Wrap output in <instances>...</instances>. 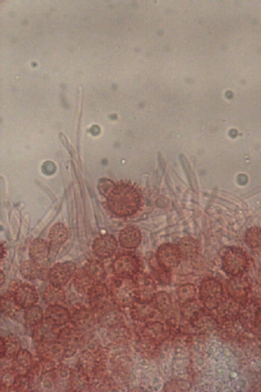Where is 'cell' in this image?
Returning <instances> with one entry per match:
<instances>
[{"label":"cell","mask_w":261,"mask_h":392,"mask_svg":"<svg viewBox=\"0 0 261 392\" xmlns=\"http://www.w3.org/2000/svg\"><path fill=\"white\" fill-rule=\"evenodd\" d=\"M105 193L107 208L117 218L133 217L143 208V191L137 183L132 181L121 180L113 183Z\"/></svg>","instance_id":"6da1fadb"},{"label":"cell","mask_w":261,"mask_h":392,"mask_svg":"<svg viewBox=\"0 0 261 392\" xmlns=\"http://www.w3.org/2000/svg\"><path fill=\"white\" fill-rule=\"evenodd\" d=\"M141 262L139 258L130 253L118 255L112 263V270L115 276L133 279L140 272Z\"/></svg>","instance_id":"7a4b0ae2"},{"label":"cell","mask_w":261,"mask_h":392,"mask_svg":"<svg viewBox=\"0 0 261 392\" xmlns=\"http://www.w3.org/2000/svg\"><path fill=\"white\" fill-rule=\"evenodd\" d=\"M8 290L11 293L15 302L22 309H26L39 301V295L36 288L29 283L13 281Z\"/></svg>","instance_id":"3957f363"},{"label":"cell","mask_w":261,"mask_h":392,"mask_svg":"<svg viewBox=\"0 0 261 392\" xmlns=\"http://www.w3.org/2000/svg\"><path fill=\"white\" fill-rule=\"evenodd\" d=\"M57 340L65 348V357H70L84 345L85 336L83 332L71 324L59 331Z\"/></svg>","instance_id":"277c9868"},{"label":"cell","mask_w":261,"mask_h":392,"mask_svg":"<svg viewBox=\"0 0 261 392\" xmlns=\"http://www.w3.org/2000/svg\"><path fill=\"white\" fill-rule=\"evenodd\" d=\"M155 258L159 265L171 271L179 265L183 255L179 245L166 243L158 248Z\"/></svg>","instance_id":"5b68a950"},{"label":"cell","mask_w":261,"mask_h":392,"mask_svg":"<svg viewBox=\"0 0 261 392\" xmlns=\"http://www.w3.org/2000/svg\"><path fill=\"white\" fill-rule=\"evenodd\" d=\"M222 264L226 272L232 275L243 273L248 265V259L241 249L231 247L224 251L222 255Z\"/></svg>","instance_id":"8992f818"},{"label":"cell","mask_w":261,"mask_h":392,"mask_svg":"<svg viewBox=\"0 0 261 392\" xmlns=\"http://www.w3.org/2000/svg\"><path fill=\"white\" fill-rule=\"evenodd\" d=\"M107 286L114 301L124 302L137 298L136 284L133 278L112 277Z\"/></svg>","instance_id":"52a82bcc"},{"label":"cell","mask_w":261,"mask_h":392,"mask_svg":"<svg viewBox=\"0 0 261 392\" xmlns=\"http://www.w3.org/2000/svg\"><path fill=\"white\" fill-rule=\"evenodd\" d=\"M73 306L70 312L71 324L83 332L92 331L96 324V315L94 311L80 303Z\"/></svg>","instance_id":"ba28073f"},{"label":"cell","mask_w":261,"mask_h":392,"mask_svg":"<svg viewBox=\"0 0 261 392\" xmlns=\"http://www.w3.org/2000/svg\"><path fill=\"white\" fill-rule=\"evenodd\" d=\"M76 271V264L72 261L57 263L48 271L47 279L49 284L62 287L74 276Z\"/></svg>","instance_id":"9c48e42d"},{"label":"cell","mask_w":261,"mask_h":392,"mask_svg":"<svg viewBox=\"0 0 261 392\" xmlns=\"http://www.w3.org/2000/svg\"><path fill=\"white\" fill-rule=\"evenodd\" d=\"M117 245V240L113 235L106 234L94 240L92 248L94 254L102 260L111 257L115 253Z\"/></svg>","instance_id":"30bf717a"},{"label":"cell","mask_w":261,"mask_h":392,"mask_svg":"<svg viewBox=\"0 0 261 392\" xmlns=\"http://www.w3.org/2000/svg\"><path fill=\"white\" fill-rule=\"evenodd\" d=\"M69 236L68 229L61 223L55 224L49 231V255L50 259L55 258L60 249L67 240Z\"/></svg>","instance_id":"8fae6325"},{"label":"cell","mask_w":261,"mask_h":392,"mask_svg":"<svg viewBox=\"0 0 261 392\" xmlns=\"http://www.w3.org/2000/svg\"><path fill=\"white\" fill-rule=\"evenodd\" d=\"M133 279L136 284L138 299L148 301L155 297L156 285L149 275L140 272Z\"/></svg>","instance_id":"7c38bea8"},{"label":"cell","mask_w":261,"mask_h":392,"mask_svg":"<svg viewBox=\"0 0 261 392\" xmlns=\"http://www.w3.org/2000/svg\"><path fill=\"white\" fill-rule=\"evenodd\" d=\"M36 343L39 358L59 361L65 357V348L58 340Z\"/></svg>","instance_id":"4fadbf2b"},{"label":"cell","mask_w":261,"mask_h":392,"mask_svg":"<svg viewBox=\"0 0 261 392\" xmlns=\"http://www.w3.org/2000/svg\"><path fill=\"white\" fill-rule=\"evenodd\" d=\"M70 317L69 309L60 304L48 306L44 314V320L58 328L68 323Z\"/></svg>","instance_id":"5bb4252c"},{"label":"cell","mask_w":261,"mask_h":392,"mask_svg":"<svg viewBox=\"0 0 261 392\" xmlns=\"http://www.w3.org/2000/svg\"><path fill=\"white\" fill-rule=\"evenodd\" d=\"M142 235L140 230L136 227L127 226L121 230L118 240L120 246L126 249H134L141 242Z\"/></svg>","instance_id":"9a60e30c"},{"label":"cell","mask_w":261,"mask_h":392,"mask_svg":"<svg viewBox=\"0 0 261 392\" xmlns=\"http://www.w3.org/2000/svg\"><path fill=\"white\" fill-rule=\"evenodd\" d=\"M98 282L83 267L76 270L73 278V284L80 293L87 296Z\"/></svg>","instance_id":"2e32d148"},{"label":"cell","mask_w":261,"mask_h":392,"mask_svg":"<svg viewBox=\"0 0 261 392\" xmlns=\"http://www.w3.org/2000/svg\"><path fill=\"white\" fill-rule=\"evenodd\" d=\"M1 359H13L21 350L19 339L14 335L9 334L1 337Z\"/></svg>","instance_id":"e0dca14e"},{"label":"cell","mask_w":261,"mask_h":392,"mask_svg":"<svg viewBox=\"0 0 261 392\" xmlns=\"http://www.w3.org/2000/svg\"><path fill=\"white\" fill-rule=\"evenodd\" d=\"M58 328L45 321L34 328L33 338L36 342L50 341L57 340L59 331Z\"/></svg>","instance_id":"ac0fdd59"},{"label":"cell","mask_w":261,"mask_h":392,"mask_svg":"<svg viewBox=\"0 0 261 392\" xmlns=\"http://www.w3.org/2000/svg\"><path fill=\"white\" fill-rule=\"evenodd\" d=\"M69 381L71 390L84 391L90 389L89 375L77 365L74 369H71Z\"/></svg>","instance_id":"d6986e66"},{"label":"cell","mask_w":261,"mask_h":392,"mask_svg":"<svg viewBox=\"0 0 261 392\" xmlns=\"http://www.w3.org/2000/svg\"><path fill=\"white\" fill-rule=\"evenodd\" d=\"M49 242L38 238L31 243L29 249V256L31 259L40 262L49 257Z\"/></svg>","instance_id":"ffe728a7"},{"label":"cell","mask_w":261,"mask_h":392,"mask_svg":"<svg viewBox=\"0 0 261 392\" xmlns=\"http://www.w3.org/2000/svg\"><path fill=\"white\" fill-rule=\"evenodd\" d=\"M221 285L213 278L203 280L199 288L200 299L204 302H209L215 299L221 293Z\"/></svg>","instance_id":"44dd1931"},{"label":"cell","mask_w":261,"mask_h":392,"mask_svg":"<svg viewBox=\"0 0 261 392\" xmlns=\"http://www.w3.org/2000/svg\"><path fill=\"white\" fill-rule=\"evenodd\" d=\"M33 364V358L31 353L21 349L13 359L11 367L18 374H27Z\"/></svg>","instance_id":"7402d4cb"},{"label":"cell","mask_w":261,"mask_h":392,"mask_svg":"<svg viewBox=\"0 0 261 392\" xmlns=\"http://www.w3.org/2000/svg\"><path fill=\"white\" fill-rule=\"evenodd\" d=\"M20 273L22 276L29 280L43 279L45 277L44 268L40 262L32 259L23 262L20 266Z\"/></svg>","instance_id":"603a6c76"},{"label":"cell","mask_w":261,"mask_h":392,"mask_svg":"<svg viewBox=\"0 0 261 392\" xmlns=\"http://www.w3.org/2000/svg\"><path fill=\"white\" fill-rule=\"evenodd\" d=\"M44 303L47 305H57L65 302V292L62 287L54 286L50 284L46 287L42 295Z\"/></svg>","instance_id":"cb8c5ba5"},{"label":"cell","mask_w":261,"mask_h":392,"mask_svg":"<svg viewBox=\"0 0 261 392\" xmlns=\"http://www.w3.org/2000/svg\"><path fill=\"white\" fill-rule=\"evenodd\" d=\"M22 309L14 301L11 293L8 290L1 298V313L5 316L14 318Z\"/></svg>","instance_id":"d4e9b609"},{"label":"cell","mask_w":261,"mask_h":392,"mask_svg":"<svg viewBox=\"0 0 261 392\" xmlns=\"http://www.w3.org/2000/svg\"><path fill=\"white\" fill-rule=\"evenodd\" d=\"M44 312L42 307L35 304L24 311V318L27 326L29 327H35L41 323L44 320Z\"/></svg>","instance_id":"484cf974"},{"label":"cell","mask_w":261,"mask_h":392,"mask_svg":"<svg viewBox=\"0 0 261 392\" xmlns=\"http://www.w3.org/2000/svg\"><path fill=\"white\" fill-rule=\"evenodd\" d=\"M83 267L98 282L106 279L107 273L103 264L96 259L91 260L85 263Z\"/></svg>","instance_id":"4316f807"},{"label":"cell","mask_w":261,"mask_h":392,"mask_svg":"<svg viewBox=\"0 0 261 392\" xmlns=\"http://www.w3.org/2000/svg\"><path fill=\"white\" fill-rule=\"evenodd\" d=\"M181 251L183 258L190 259L198 253L199 246L196 239L191 237H185L178 244Z\"/></svg>","instance_id":"83f0119b"},{"label":"cell","mask_w":261,"mask_h":392,"mask_svg":"<svg viewBox=\"0 0 261 392\" xmlns=\"http://www.w3.org/2000/svg\"><path fill=\"white\" fill-rule=\"evenodd\" d=\"M17 375L18 374L11 366L3 370L1 369V391L11 390Z\"/></svg>","instance_id":"f1b7e54d"},{"label":"cell","mask_w":261,"mask_h":392,"mask_svg":"<svg viewBox=\"0 0 261 392\" xmlns=\"http://www.w3.org/2000/svg\"><path fill=\"white\" fill-rule=\"evenodd\" d=\"M245 241L247 246L252 248L261 247V229L251 228L247 230L245 235Z\"/></svg>","instance_id":"f546056e"},{"label":"cell","mask_w":261,"mask_h":392,"mask_svg":"<svg viewBox=\"0 0 261 392\" xmlns=\"http://www.w3.org/2000/svg\"><path fill=\"white\" fill-rule=\"evenodd\" d=\"M196 294V287L191 283L181 285L177 289L178 298L183 301H190L193 300Z\"/></svg>","instance_id":"4dcf8cb0"},{"label":"cell","mask_w":261,"mask_h":392,"mask_svg":"<svg viewBox=\"0 0 261 392\" xmlns=\"http://www.w3.org/2000/svg\"><path fill=\"white\" fill-rule=\"evenodd\" d=\"M150 265L153 274L160 282L166 283L170 278V272L161 267L156 261L155 258L150 261Z\"/></svg>","instance_id":"1f68e13d"},{"label":"cell","mask_w":261,"mask_h":392,"mask_svg":"<svg viewBox=\"0 0 261 392\" xmlns=\"http://www.w3.org/2000/svg\"><path fill=\"white\" fill-rule=\"evenodd\" d=\"M6 247L4 245V243H3L2 242H1V260H2L3 258H4L5 256V254H6Z\"/></svg>","instance_id":"d6a6232c"},{"label":"cell","mask_w":261,"mask_h":392,"mask_svg":"<svg viewBox=\"0 0 261 392\" xmlns=\"http://www.w3.org/2000/svg\"><path fill=\"white\" fill-rule=\"evenodd\" d=\"M5 282V275L3 272L2 270H1L0 273V283H1V287L3 286V284Z\"/></svg>","instance_id":"836d02e7"}]
</instances>
